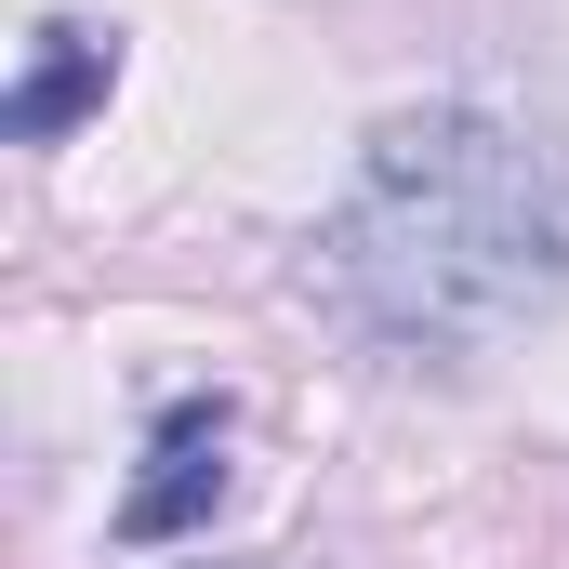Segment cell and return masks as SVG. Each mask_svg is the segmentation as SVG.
Listing matches in <instances>:
<instances>
[{
  "mask_svg": "<svg viewBox=\"0 0 569 569\" xmlns=\"http://www.w3.org/2000/svg\"><path fill=\"white\" fill-rule=\"evenodd\" d=\"M318 305L358 345L477 358L569 305V133L503 107H398L318 226Z\"/></svg>",
  "mask_w": 569,
  "mask_h": 569,
  "instance_id": "6da1fadb",
  "label": "cell"
},
{
  "mask_svg": "<svg viewBox=\"0 0 569 569\" xmlns=\"http://www.w3.org/2000/svg\"><path fill=\"white\" fill-rule=\"evenodd\" d=\"M226 398H172L159 425H146V477L120 490V543H186V530H212V503H226Z\"/></svg>",
  "mask_w": 569,
  "mask_h": 569,
  "instance_id": "7a4b0ae2",
  "label": "cell"
},
{
  "mask_svg": "<svg viewBox=\"0 0 569 569\" xmlns=\"http://www.w3.org/2000/svg\"><path fill=\"white\" fill-rule=\"evenodd\" d=\"M107 93H120V27L40 13V40H27V67H13V93H0V133H13V146H53V133H80Z\"/></svg>",
  "mask_w": 569,
  "mask_h": 569,
  "instance_id": "3957f363",
  "label": "cell"
}]
</instances>
